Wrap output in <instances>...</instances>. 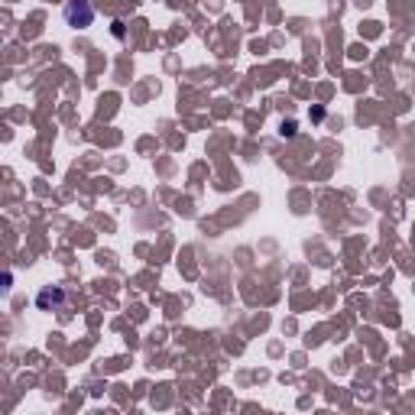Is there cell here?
<instances>
[{"label":"cell","instance_id":"1","mask_svg":"<svg viewBox=\"0 0 415 415\" xmlns=\"http://www.w3.org/2000/svg\"><path fill=\"white\" fill-rule=\"evenodd\" d=\"M65 23H69L71 30H88L91 23H94L91 0H69V3H65Z\"/></svg>","mask_w":415,"mask_h":415},{"label":"cell","instance_id":"2","mask_svg":"<svg viewBox=\"0 0 415 415\" xmlns=\"http://www.w3.org/2000/svg\"><path fill=\"white\" fill-rule=\"evenodd\" d=\"M62 302H65V292H62L59 286H46L40 296H36V305H40L42 312H59Z\"/></svg>","mask_w":415,"mask_h":415},{"label":"cell","instance_id":"3","mask_svg":"<svg viewBox=\"0 0 415 415\" xmlns=\"http://www.w3.org/2000/svg\"><path fill=\"white\" fill-rule=\"evenodd\" d=\"M296 133V124H282V137H292Z\"/></svg>","mask_w":415,"mask_h":415}]
</instances>
